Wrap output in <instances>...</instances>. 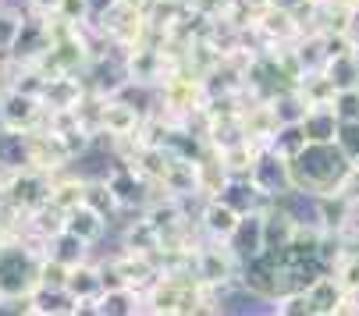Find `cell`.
<instances>
[{"label":"cell","instance_id":"obj_25","mask_svg":"<svg viewBox=\"0 0 359 316\" xmlns=\"http://www.w3.org/2000/svg\"><path fill=\"white\" fill-rule=\"evenodd\" d=\"M338 4H341V8H348V11H352V8H359V0H338Z\"/></svg>","mask_w":359,"mask_h":316},{"label":"cell","instance_id":"obj_2","mask_svg":"<svg viewBox=\"0 0 359 316\" xmlns=\"http://www.w3.org/2000/svg\"><path fill=\"white\" fill-rule=\"evenodd\" d=\"M0 107H4V132L29 135V132L43 128V121H46L43 99L36 92L18 89V85H4V92H0Z\"/></svg>","mask_w":359,"mask_h":316},{"label":"cell","instance_id":"obj_9","mask_svg":"<svg viewBox=\"0 0 359 316\" xmlns=\"http://www.w3.org/2000/svg\"><path fill=\"white\" fill-rule=\"evenodd\" d=\"M142 312V291L132 284L104 288L96 298V316H139Z\"/></svg>","mask_w":359,"mask_h":316},{"label":"cell","instance_id":"obj_19","mask_svg":"<svg viewBox=\"0 0 359 316\" xmlns=\"http://www.w3.org/2000/svg\"><path fill=\"white\" fill-rule=\"evenodd\" d=\"M334 111L341 121H359V85H345L334 96Z\"/></svg>","mask_w":359,"mask_h":316},{"label":"cell","instance_id":"obj_22","mask_svg":"<svg viewBox=\"0 0 359 316\" xmlns=\"http://www.w3.org/2000/svg\"><path fill=\"white\" fill-rule=\"evenodd\" d=\"M121 4V0H89V15H93V25H100V22H104L114 8Z\"/></svg>","mask_w":359,"mask_h":316},{"label":"cell","instance_id":"obj_17","mask_svg":"<svg viewBox=\"0 0 359 316\" xmlns=\"http://www.w3.org/2000/svg\"><path fill=\"white\" fill-rule=\"evenodd\" d=\"M68 274H72L68 263H61L57 256H43V263H39V288H65Z\"/></svg>","mask_w":359,"mask_h":316},{"label":"cell","instance_id":"obj_10","mask_svg":"<svg viewBox=\"0 0 359 316\" xmlns=\"http://www.w3.org/2000/svg\"><path fill=\"white\" fill-rule=\"evenodd\" d=\"M306 295H310V312L313 316H338V309L345 302V288L338 284V277L331 270H324L310 288H306Z\"/></svg>","mask_w":359,"mask_h":316},{"label":"cell","instance_id":"obj_7","mask_svg":"<svg viewBox=\"0 0 359 316\" xmlns=\"http://www.w3.org/2000/svg\"><path fill=\"white\" fill-rule=\"evenodd\" d=\"M86 192H89V181L75 171V167H65L57 174H50V202H54L57 209H65V214H72L75 206L86 202Z\"/></svg>","mask_w":359,"mask_h":316},{"label":"cell","instance_id":"obj_21","mask_svg":"<svg viewBox=\"0 0 359 316\" xmlns=\"http://www.w3.org/2000/svg\"><path fill=\"white\" fill-rule=\"evenodd\" d=\"M25 4H29V11L39 15V18H54V15L61 11L65 0H25Z\"/></svg>","mask_w":359,"mask_h":316},{"label":"cell","instance_id":"obj_6","mask_svg":"<svg viewBox=\"0 0 359 316\" xmlns=\"http://www.w3.org/2000/svg\"><path fill=\"white\" fill-rule=\"evenodd\" d=\"M264 217H267V209H249V214H242L235 235L228 238L231 252L242 259V267L252 259V256H260L267 249V231H264Z\"/></svg>","mask_w":359,"mask_h":316},{"label":"cell","instance_id":"obj_4","mask_svg":"<svg viewBox=\"0 0 359 316\" xmlns=\"http://www.w3.org/2000/svg\"><path fill=\"white\" fill-rule=\"evenodd\" d=\"M249 178L256 181V188H260L267 199H278V195H285L288 188H295V181H292V164L285 160V156H278L271 146L260 149V156H256V167H252Z\"/></svg>","mask_w":359,"mask_h":316},{"label":"cell","instance_id":"obj_16","mask_svg":"<svg viewBox=\"0 0 359 316\" xmlns=\"http://www.w3.org/2000/svg\"><path fill=\"white\" fill-rule=\"evenodd\" d=\"M274 316H313L306 288H292V291L278 295V298H274Z\"/></svg>","mask_w":359,"mask_h":316},{"label":"cell","instance_id":"obj_23","mask_svg":"<svg viewBox=\"0 0 359 316\" xmlns=\"http://www.w3.org/2000/svg\"><path fill=\"white\" fill-rule=\"evenodd\" d=\"M18 238H22V235H18L15 228H8L4 221H0V252H4V249H8L11 242H18Z\"/></svg>","mask_w":359,"mask_h":316},{"label":"cell","instance_id":"obj_15","mask_svg":"<svg viewBox=\"0 0 359 316\" xmlns=\"http://www.w3.org/2000/svg\"><path fill=\"white\" fill-rule=\"evenodd\" d=\"M86 202H89L93 209H100V214H104L107 221H114V217L121 214V209H125L111 181H89V192H86Z\"/></svg>","mask_w":359,"mask_h":316},{"label":"cell","instance_id":"obj_18","mask_svg":"<svg viewBox=\"0 0 359 316\" xmlns=\"http://www.w3.org/2000/svg\"><path fill=\"white\" fill-rule=\"evenodd\" d=\"M331 274L338 277V284H341L345 291H355V295H359V252L348 249V252L338 259V267H334Z\"/></svg>","mask_w":359,"mask_h":316},{"label":"cell","instance_id":"obj_11","mask_svg":"<svg viewBox=\"0 0 359 316\" xmlns=\"http://www.w3.org/2000/svg\"><path fill=\"white\" fill-rule=\"evenodd\" d=\"M68 231L79 235V238H86V242L96 249L100 242L111 235V221L100 214V209H93L89 202H82V206H75L72 214H68Z\"/></svg>","mask_w":359,"mask_h":316},{"label":"cell","instance_id":"obj_3","mask_svg":"<svg viewBox=\"0 0 359 316\" xmlns=\"http://www.w3.org/2000/svg\"><path fill=\"white\" fill-rule=\"evenodd\" d=\"M146 118H149V114H146L142 107H135L132 99H125L121 92H114V96H107V103H104V121H100V132L111 135L114 142L135 139Z\"/></svg>","mask_w":359,"mask_h":316},{"label":"cell","instance_id":"obj_1","mask_svg":"<svg viewBox=\"0 0 359 316\" xmlns=\"http://www.w3.org/2000/svg\"><path fill=\"white\" fill-rule=\"evenodd\" d=\"M348 171H352V156L338 142H310L292 160L295 188H306L313 195H334L348 178Z\"/></svg>","mask_w":359,"mask_h":316},{"label":"cell","instance_id":"obj_12","mask_svg":"<svg viewBox=\"0 0 359 316\" xmlns=\"http://www.w3.org/2000/svg\"><path fill=\"white\" fill-rule=\"evenodd\" d=\"M302 128H306V139L310 142H338L341 118L334 111V103H313L302 118Z\"/></svg>","mask_w":359,"mask_h":316},{"label":"cell","instance_id":"obj_14","mask_svg":"<svg viewBox=\"0 0 359 316\" xmlns=\"http://www.w3.org/2000/svg\"><path fill=\"white\" fill-rule=\"evenodd\" d=\"M310 146V139H306V128H302V121L299 125H281L278 128V135H274V142H271V149L278 153V156H285V160L292 164L295 156Z\"/></svg>","mask_w":359,"mask_h":316},{"label":"cell","instance_id":"obj_5","mask_svg":"<svg viewBox=\"0 0 359 316\" xmlns=\"http://www.w3.org/2000/svg\"><path fill=\"white\" fill-rule=\"evenodd\" d=\"M199 231L207 235V238H217V242H228L242 221V209L231 206L224 195H210V199H203L199 202Z\"/></svg>","mask_w":359,"mask_h":316},{"label":"cell","instance_id":"obj_20","mask_svg":"<svg viewBox=\"0 0 359 316\" xmlns=\"http://www.w3.org/2000/svg\"><path fill=\"white\" fill-rule=\"evenodd\" d=\"M57 18H65V22H72V25H86V22H93V15H89V0H65L61 11H57Z\"/></svg>","mask_w":359,"mask_h":316},{"label":"cell","instance_id":"obj_24","mask_svg":"<svg viewBox=\"0 0 359 316\" xmlns=\"http://www.w3.org/2000/svg\"><path fill=\"white\" fill-rule=\"evenodd\" d=\"M348 36L355 39V46H359V8H352L348 11Z\"/></svg>","mask_w":359,"mask_h":316},{"label":"cell","instance_id":"obj_13","mask_svg":"<svg viewBox=\"0 0 359 316\" xmlns=\"http://www.w3.org/2000/svg\"><path fill=\"white\" fill-rule=\"evenodd\" d=\"M46 256H57L61 263L75 267V263H82V259H89V256H93V245H89L86 238H79V235H72V231L65 228L57 238H50V245H46Z\"/></svg>","mask_w":359,"mask_h":316},{"label":"cell","instance_id":"obj_8","mask_svg":"<svg viewBox=\"0 0 359 316\" xmlns=\"http://www.w3.org/2000/svg\"><path fill=\"white\" fill-rule=\"evenodd\" d=\"M65 288H68V295H72L75 302H82V298H100V291H104V267H100V259L89 256V259L75 263Z\"/></svg>","mask_w":359,"mask_h":316}]
</instances>
